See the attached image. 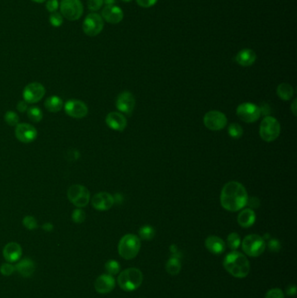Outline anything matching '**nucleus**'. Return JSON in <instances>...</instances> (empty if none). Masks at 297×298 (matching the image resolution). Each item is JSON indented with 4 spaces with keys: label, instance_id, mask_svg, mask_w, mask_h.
<instances>
[{
    "label": "nucleus",
    "instance_id": "f257e3e1",
    "mask_svg": "<svg viewBox=\"0 0 297 298\" xmlns=\"http://www.w3.org/2000/svg\"><path fill=\"white\" fill-rule=\"evenodd\" d=\"M248 199L246 189L240 182H230L222 188L221 204L228 211L236 212L243 209L247 205Z\"/></svg>",
    "mask_w": 297,
    "mask_h": 298
},
{
    "label": "nucleus",
    "instance_id": "f03ea898",
    "mask_svg": "<svg viewBox=\"0 0 297 298\" xmlns=\"http://www.w3.org/2000/svg\"><path fill=\"white\" fill-rule=\"evenodd\" d=\"M223 266L230 275L236 278L246 277L250 270L249 261L243 254L235 250L226 256Z\"/></svg>",
    "mask_w": 297,
    "mask_h": 298
},
{
    "label": "nucleus",
    "instance_id": "7ed1b4c3",
    "mask_svg": "<svg viewBox=\"0 0 297 298\" xmlns=\"http://www.w3.org/2000/svg\"><path fill=\"white\" fill-rule=\"evenodd\" d=\"M143 281V274L139 268H130L125 269L119 274L118 283L125 291L135 290Z\"/></svg>",
    "mask_w": 297,
    "mask_h": 298
},
{
    "label": "nucleus",
    "instance_id": "20e7f679",
    "mask_svg": "<svg viewBox=\"0 0 297 298\" xmlns=\"http://www.w3.org/2000/svg\"><path fill=\"white\" fill-rule=\"evenodd\" d=\"M140 246V240L137 235L126 234L119 241L118 246L119 256L126 260H132L139 254Z\"/></svg>",
    "mask_w": 297,
    "mask_h": 298
},
{
    "label": "nucleus",
    "instance_id": "39448f33",
    "mask_svg": "<svg viewBox=\"0 0 297 298\" xmlns=\"http://www.w3.org/2000/svg\"><path fill=\"white\" fill-rule=\"evenodd\" d=\"M280 132V125L279 121L272 117L266 116L260 125V136L266 142L276 141Z\"/></svg>",
    "mask_w": 297,
    "mask_h": 298
},
{
    "label": "nucleus",
    "instance_id": "423d86ee",
    "mask_svg": "<svg viewBox=\"0 0 297 298\" xmlns=\"http://www.w3.org/2000/svg\"><path fill=\"white\" fill-rule=\"evenodd\" d=\"M242 249L251 257H257L264 253L266 248L264 239L258 234H249L243 239Z\"/></svg>",
    "mask_w": 297,
    "mask_h": 298
},
{
    "label": "nucleus",
    "instance_id": "0eeeda50",
    "mask_svg": "<svg viewBox=\"0 0 297 298\" xmlns=\"http://www.w3.org/2000/svg\"><path fill=\"white\" fill-rule=\"evenodd\" d=\"M60 9L63 17L70 21L80 19L84 13V6L81 0H62Z\"/></svg>",
    "mask_w": 297,
    "mask_h": 298
},
{
    "label": "nucleus",
    "instance_id": "6e6552de",
    "mask_svg": "<svg viewBox=\"0 0 297 298\" xmlns=\"http://www.w3.org/2000/svg\"><path fill=\"white\" fill-rule=\"evenodd\" d=\"M67 197L77 208L86 207L91 198L89 190L80 184H74L68 188Z\"/></svg>",
    "mask_w": 297,
    "mask_h": 298
},
{
    "label": "nucleus",
    "instance_id": "1a4fd4ad",
    "mask_svg": "<svg viewBox=\"0 0 297 298\" xmlns=\"http://www.w3.org/2000/svg\"><path fill=\"white\" fill-rule=\"evenodd\" d=\"M104 28V19L98 13H89L82 24V29L85 35L89 37L98 36Z\"/></svg>",
    "mask_w": 297,
    "mask_h": 298
},
{
    "label": "nucleus",
    "instance_id": "9d476101",
    "mask_svg": "<svg viewBox=\"0 0 297 298\" xmlns=\"http://www.w3.org/2000/svg\"><path fill=\"white\" fill-rule=\"evenodd\" d=\"M239 119L246 123H253L262 116L260 107L253 103L245 102L239 105L236 109Z\"/></svg>",
    "mask_w": 297,
    "mask_h": 298
},
{
    "label": "nucleus",
    "instance_id": "9b49d317",
    "mask_svg": "<svg viewBox=\"0 0 297 298\" xmlns=\"http://www.w3.org/2000/svg\"><path fill=\"white\" fill-rule=\"evenodd\" d=\"M203 122L205 127L209 130L220 131L227 126L228 119L221 112L210 111L204 116Z\"/></svg>",
    "mask_w": 297,
    "mask_h": 298
},
{
    "label": "nucleus",
    "instance_id": "f8f14e48",
    "mask_svg": "<svg viewBox=\"0 0 297 298\" xmlns=\"http://www.w3.org/2000/svg\"><path fill=\"white\" fill-rule=\"evenodd\" d=\"M46 94L45 86L38 83L33 82L26 85L23 91L24 100L29 104L39 102Z\"/></svg>",
    "mask_w": 297,
    "mask_h": 298
},
{
    "label": "nucleus",
    "instance_id": "ddd939ff",
    "mask_svg": "<svg viewBox=\"0 0 297 298\" xmlns=\"http://www.w3.org/2000/svg\"><path fill=\"white\" fill-rule=\"evenodd\" d=\"M66 114L75 119H82L88 114V107L86 104L79 99H70L64 105Z\"/></svg>",
    "mask_w": 297,
    "mask_h": 298
},
{
    "label": "nucleus",
    "instance_id": "4468645a",
    "mask_svg": "<svg viewBox=\"0 0 297 298\" xmlns=\"http://www.w3.org/2000/svg\"><path fill=\"white\" fill-rule=\"evenodd\" d=\"M116 107L125 115H131L135 107V98L132 93L124 91L118 95L116 99Z\"/></svg>",
    "mask_w": 297,
    "mask_h": 298
},
{
    "label": "nucleus",
    "instance_id": "2eb2a0df",
    "mask_svg": "<svg viewBox=\"0 0 297 298\" xmlns=\"http://www.w3.org/2000/svg\"><path fill=\"white\" fill-rule=\"evenodd\" d=\"M15 136L23 143H31L36 140L38 131L31 124L20 123L16 126Z\"/></svg>",
    "mask_w": 297,
    "mask_h": 298
},
{
    "label": "nucleus",
    "instance_id": "dca6fc26",
    "mask_svg": "<svg viewBox=\"0 0 297 298\" xmlns=\"http://www.w3.org/2000/svg\"><path fill=\"white\" fill-rule=\"evenodd\" d=\"M115 203L114 196L106 192H100L92 198V205L99 211H106L110 209Z\"/></svg>",
    "mask_w": 297,
    "mask_h": 298
},
{
    "label": "nucleus",
    "instance_id": "f3484780",
    "mask_svg": "<svg viewBox=\"0 0 297 298\" xmlns=\"http://www.w3.org/2000/svg\"><path fill=\"white\" fill-rule=\"evenodd\" d=\"M101 17L106 22L115 25L122 21L124 13L121 8H119V6H116L115 4L106 5L102 10Z\"/></svg>",
    "mask_w": 297,
    "mask_h": 298
},
{
    "label": "nucleus",
    "instance_id": "a211bd4d",
    "mask_svg": "<svg viewBox=\"0 0 297 298\" xmlns=\"http://www.w3.org/2000/svg\"><path fill=\"white\" fill-rule=\"evenodd\" d=\"M94 287L99 294L110 293L111 291L115 289V279L109 274H104L96 279Z\"/></svg>",
    "mask_w": 297,
    "mask_h": 298
},
{
    "label": "nucleus",
    "instance_id": "6ab92c4d",
    "mask_svg": "<svg viewBox=\"0 0 297 298\" xmlns=\"http://www.w3.org/2000/svg\"><path fill=\"white\" fill-rule=\"evenodd\" d=\"M106 123L111 129L121 132L127 128L128 121L122 114L117 112H112L106 116Z\"/></svg>",
    "mask_w": 297,
    "mask_h": 298
},
{
    "label": "nucleus",
    "instance_id": "aec40b11",
    "mask_svg": "<svg viewBox=\"0 0 297 298\" xmlns=\"http://www.w3.org/2000/svg\"><path fill=\"white\" fill-rule=\"evenodd\" d=\"M4 259L8 263H14L20 259L22 256V248L18 243H9L4 246L3 250Z\"/></svg>",
    "mask_w": 297,
    "mask_h": 298
},
{
    "label": "nucleus",
    "instance_id": "412c9836",
    "mask_svg": "<svg viewBox=\"0 0 297 298\" xmlns=\"http://www.w3.org/2000/svg\"><path fill=\"white\" fill-rule=\"evenodd\" d=\"M205 246L208 248V251L214 255H221L226 249L224 241L215 235L208 236L205 241Z\"/></svg>",
    "mask_w": 297,
    "mask_h": 298
},
{
    "label": "nucleus",
    "instance_id": "4be33fe9",
    "mask_svg": "<svg viewBox=\"0 0 297 298\" xmlns=\"http://www.w3.org/2000/svg\"><path fill=\"white\" fill-rule=\"evenodd\" d=\"M234 60L238 65L244 67L250 66L256 60V53L253 50L246 48L238 52Z\"/></svg>",
    "mask_w": 297,
    "mask_h": 298
},
{
    "label": "nucleus",
    "instance_id": "5701e85b",
    "mask_svg": "<svg viewBox=\"0 0 297 298\" xmlns=\"http://www.w3.org/2000/svg\"><path fill=\"white\" fill-rule=\"evenodd\" d=\"M256 220V215L254 210L251 209H246L242 210L238 215V223L242 228H249L254 225Z\"/></svg>",
    "mask_w": 297,
    "mask_h": 298
},
{
    "label": "nucleus",
    "instance_id": "b1692460",
    "mask_svg": "<svg viewBox=\"0 0 297 298\" xmlns=\"http://www.w3.org/2000/svg\"><path fill=\"white\" fill-rule=\"evenodd\" d=\"M15 270H17V273L21 275L22 277H30L35 270V265L33 260L29 258H25L16 264Z\"/></svg>",
    "mask_w": 297,
    "mask_h": 298
},
{
    "label": "nucleus",
    "instance_id": "393cba45",
    "mask_svg": "<svg viewBox=\"0 0 297 298\" xmlns=\"http://www.w3.org/2000/svg\"><path fill=\"white\" fill-rule=\"evenodd\" d=\"M63 107H64V102L62 99L56 95L47 98V100L45 101V107L47 108V111L50 113H58L63 108Z\"/></svg>",
    "mask_w": 297,
    "mask_h": 298
},
{
    "label": "nucleus",
    "instance_id": "a878e982",
    "mask_svg": "<svg viewBox=\"0 0 297 298\" xmlns=\"http://www.w3.org/2000/svg\"><path fill=\"white\" fill-rule=\"evenodd\" d=\"M277 95L280 97L282 100H289L292 98L294 94L293 87L288 83H281L278 85L277 89H276Z\"/></svg>",
    "mask_w": 297,
    "mask_h": 298
},
{
    "label": "nucleus",
    "instance_id": "bb28decb",
    "mask_svg": "<svg viewBox=\"0 0 297 298\" xmlns=\"http://www.w3.org/2000/svg\"><path fill=\"white\" fill-rule=\"evenodd\" d=\"M165 269L167 273L172 276L178 275L182 269V264L177 256H173L167 261V263L165 264Z\"/></svg>",
    "mask_w": 297,
    "mask_h": 298
},
{
    "label": "nucleus",
    "instance_id": "cd10ccee",
    "mask_svg": "<svg viewBox=\"0 0 297 298\" xmlns=\"http://www.w3.org/2000/svg\"><path fill=\"white\" fill-rule=\"evenodd\" d=\"M139 235L142 240L151 241L155 235V230L152 226L145 225L139 230Z\"/></svg>",
    "mask_w": 297,
    "mask_h": 298
},
{
    "label": "nucleus",
    "instance_id": "c85d7f7f",
    "mask_svg": "<svg viewBox=\"0 0 297 298\" xmlns=\"http://www.w3.org/2000/svg\"><path fill=\"white\" fill-rule=\"evenodd\" d=\"M27 117L33 122L38 123L43 119V113L41 109L38 107H28L27 109Z\"/></svg>",
    "mask_w": 297,
    "mask_h": 298
},
{
    "label": "nucleus",
    "instance_id": "c756f323",
    "mask_svg": "<svg viewBox=\"0 0 297 298\" xmlns=\"http://www.w3.org/2000/svg\"><path fill=\"white\" fill-rule=\"evenodd\" d=\"M241 245V237L237 233H231L228 236V246L233 251L236 250Z\"/></svg>",
    "mask_w": 297,
    "mask_h": 298
},
{
    "label": "nucleus",
    "instance_id": "7c9ffc66",
    "mask_svg": "<svg viewBox=\"0 0 297 298\" xmlns=\"http://www.w3.org/2000/svg\"><path fill=\"white\" fill-rule=\"evenodd\" d=\"M105 268L109 275L115 276V275L119 274V271H120V265L117 261L109 260L108 262H106Z\"/></svg>",
    "mask_w": 297,
    "mask_h": 298
},
{
    "label": "nucleus",
    "instance_id": "2f4dec72",
    "mask_svg": "<svg viewBox=\"0 0 297 298\" xmlns=\"http://www.w3.org/2000/svg\"><path fill=\"white\" fill-rule=\"evenodd\" d=\"M4 121L11 127H15L19 124V117L15 112H6L4 115Z\"/></svg>",
    "mask_w": 297,
    "mask_h": 298
},
{
    "label": "nucleus",
    "instance_id": "473e14b6",
    "mask_svg": "<svg viewBox=\"0 0 297 298\" xmlns=\"http://www.w3.org/2000/svg\"><path fill=\"white\" fill-rule=\"evenodd\" d=\"M228 132L230 137H232L233 139H239L243 134V129L239 124L232 123L230 124Z\"/></svg>",
    "mask_w": 297,
    "mask_h": 298
},
{
    "label": "nucleus",
    "instance_id": "72a5a7b5",
    "mask_svg": "<svg viewBox=\"0 0 297 298\" xmlns=\"http://www.w3.org/2000/svg\"><path fill=\"white\" fill-rule=\"evenodd\" d=\"M49 22L53 27H60L64 23V17L61 15V13L55 12L51 13L49 17Z\"/></svg>",
    "mask_w": 297,
    "mask_h": 298
},
{
    "label": "nucleus",
    "instance_id": "f704fd0d",
    "mask_svg": "<svg viewBox=\"0 0 297 298\" xmlns=\"http://www.w3.org/2000/svg\"><path fill=\"white\" fill-rule=\"evenodd\" d=\"M72 219L75 223H82L85 220V213L81 208H78L75 210H73L72 214Z\"/></svg>",
    "mask_w": 297,
    "mask_h": 298
},
{
    "label": "nucleus",
    "instance_id": "c9c22d12",
    "mask_svg": "<svg viewBox=\"0 0 297 298\" xmlns=\"http://www.w3.org/2000/svg\"><path fill=\"white\" fill-rule=\"evenodd\" d=\"M23 224L26 227L27 230H33L38 228V222L36 219L32 215H27L23 219Z\"/></svg>",
    "mask_w": 297,
    "mask_h": 298
},
{
    "label": "nucleus",
    "instance_id": "e433bc0d",
    "mask_svg": "<svg viewBox=\"0 0 297 298\" xmlns=\"http://www.w3.org/2000/svg\"><path fill=\"white\" fill-rule=\"evenodd\" d=\"M15 271V266H13L11 263H6V264H2L0 267V272L4 276H11L13 272Z\"/></svg>",
    "mask_w": 297,
    "mask_h": 298
},
{
    "label": "nucleus",
    "instance_id": "4c0bfd02",
    "mask_svg": "<svg viewBox=\"0 0 297 298\" xmlns=\"http://www.w3.org/2000/svg\"><path fill=\"white\" fill-rule=\"evenodd\" d=\"M103 4V0H87V8L92 12H97L99 9H101Z\"/></svg>",
    "mask_w": 297,
    "mask_h": 298
},
{
    "label": "nucleus",
    "instance_id": "58836bf2",
    "mask_svg": "<svg viewBox=\"0 0 297 298\" xmlns=\"http://www.w3.org/2000/svg\"><path fill=\"white\" fill-rule=\"evenodd\" d=\"M46 7L49 13H55L60 8V3L58 0H47Z\"/></svg>",
    "mask_w": 297,
    "mask_h": 298
},
{
    "label": "nucleus",
    "instance_id": "ea45409f",
    "mask_svg": "<svg viewBox=\"0 0 297 298\" xmlns=\"http://www.w3.org/2000/svg\"><path fill=\"white\" fill-rule=\"evenodd\" d=\"M265 298H284V294L280 289H272L267 291Z\"/></svg>",
    "mask_w": 297,
    "mask_h": 298
},
{
    "label": "nucleus",
    "instance_id": "a19ab883",
    "mask_svg": "<svg viewBox=\"0 0 297 298\" xmlns=\"http://www.w3.org/2000/svg\"><path fill=\"white\" fill-rule=\"evenodd\" d=\"M267 246H268V248L270 249V251L272 252H278L280 249V242L276 239L270 240L267 243Z\"/></svg>",
    "mask_w": 297,
    "mask_h": 298
},
{
    "label": "nucleus",
    "instance_id": "79ce46f5",
    "mask_svg": "<svg viewBox=\"0 0 297 298\" xmlns=\"http://www.w3.org/2000/svg\"><path fill=\"white\" fill-rule=\"evenodd\" d=\"M158 0H136V3L143 8H149L152 7L157 3Z\"/></svg>",
    "mask_w": 297,
    "mask_h": 298
},
{
    "label": "nucleus",
    "instance_id": "37998d69",
    "mask_svg": "<svg viewBox=\"0 0 297 298\" xmlns=\"http://www.w3.org/2000/svg\"><path fill=\"white\" fill-rule=\"evenodd\" d=\"M17 109L20 113H25L28 109V103L25 100H20L19 102L17 103Z\"/></svg>",
    "mask_w": 297,
    "mask_h": 298
},
{
    "label": "nucleus",
    "instance_id": "c03bdc74",
    "mask_svg": "<svg viewBox=\"0 0 297 298\" xmlns=\"http://www.w3.org/2000/svg\"><path fill=\"white\" fill-rule=\"evenodd\" d=\"M247 204H249L251 208H258L260 205V200L257 198L252 197L250 199H248Z\"/></svg>",
    "mask_w": 297,
    "mask_h": 298
},
{
    "label": "nucleus",
    "instance_id": "a18cd8bd",
    "mask_svg": "<svg viewBox=\"0 0 297 298\" xmlns=\"http://www.w3.org/2000/svg\"><path fill=\"white\" fill-rule=\"evenodd\" d=\"M260 107V110H261V115H267L268 114H270V108L269 106L267 105V103H263L262 106Z\"/></svg>",
    "mask_w": 297,
    "mask_h": 298
},
{
    "label": "nucleus",
    "instance_id": "49530a36",
    "mask_svg": "<svg viewBox=\"0 0 297 298\" xmlns=\"http://www.w3.org/2000/svg\"><path fill=\"white\" fill-rule=\"evenodd\" d=\"M287 295L288 296H290V297H293L295 295L297 294V287L296 285H294V284H291V285H289L288 287V289H287Z\"/></svg>",
    "mask_w": 297,
    "mask_h": 298
},
{
    "label": "nucleus",
    "instance_id": "de8ad7c7",
    "mask_svg": "<svg viewBox=\"0 0 297 298\" xmlns=\"http://www.w3.org/2000/svg\"><path fill=\"white\" fill-rule=\"evenodd\" d=\"M43 230H45V231H47V232H50L51 230H53V225L50 223V222H47V223H45L44 225H43Z\"/></svg>",
    "mask_w": 297,
    "mask_h": 298
},
{
    "label": "nucleus",
    "instance_id": "09e8293b",
    "mask_svg": "<svg viewBox=\"0 0 297 298\" xmlns=\"http://www.w3.org/2000/svg\"><path fill=\"white\" fill-rule=\"evenodd\" d=\"M291 110H292V113H293L294 115H297V99H295L294 102L292 103Z\"/></svg>",
    "mask_w": 297,
    "mask_h": 298
},
{
    "label": "nucleus",
    "instance_id": "8fccbe9b",
    "mask_svg": "<svg viewBox=\"0 0 297 298\" xmlns=\"http://www.w3.org/2000/svg\"><path fill=\"white\" fill-rule=\"evenodd\" d=\"M103 1L106 5H112V4H115L117 0H103Z\"/></svg>",
    "mask_w": 297,
    "mask_h": 298
},
{
    "label": "nucleus",
    "instance_id": "3c124183",
    "mask_svg": "<svg viewBox=\"0 0 297 298\" xmlns=\"http://www.w3.org/2000/svg\"><path fill=\"white\" fill-rule=\"evenodd\" d=\"M31 1H33L34 3H37V4H42L44 2H46L47 0H31Z\"/></svg>",
    "mask_w": 297,
    "mask_h": 298
},
{
    "label": "nucleus",
    "instance_id": "603ef678",
    "mask_svg": "<svg viewBox=\"0 0 297 298\" xmlns=\"http://www.w3.org/2000/svg\"><path fill=\"white\" fill-rule=\"evenodd\" d=\"M123 2H126V3H129V2H131L132 0H122Z\"/></svg>",
    "mask_w": 297,
    "mask_h": 298
}]
</instances>
